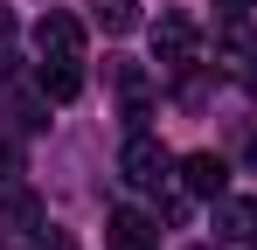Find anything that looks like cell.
Masks as SVG:
<instances>
[{"instance_id": "obj_15", "label": "cell", "mask_w": 257, "mask_h": 250, "mask_svg": "<svg viewBox=\"0 0 257 250\" xmlns=\"http://www.w3.org/2000/svg\"><path fill=\"white\" fill-rule=\"evenodd\" d=\"M243 77H250V90H257V56H250V70H243Z\"/></svg>"}, {"instance_id": "obj_4", "label": "cell", "mask_w": 257, "mask_h": 250, "mask_svg": "<svg viewBox=\"0 0 257 250\" xmlns=\"http://www.w3.org/2000/svg\"><path fill=\"white\" fill-rule=\"evenodd\" d=\"M42 97L49 104H70V97H77V90H84V63H77V56H42Z\"/></svg>"}, {"instance_id": "obj_9", "label": "cell", "mask_w": 257, "mask_h": 250, "mask_svg": "<svg viewBox=\"0 0 257 250\" xmlns=\"http://www.w3.org/2000/svg\"><path fill=\"white\" fill-rule=\"evenodd\" d=\"M0 229H42V208H35L28 188H14V195L0 202Z\"/></svg>"}, {"instance_id": "obj_7", "label": "cell", "mask_w": 257, "mask_h": 250, "mask_svg": "<svg viewBox=\"0 0 257 250\" xmlns=\"http://www.w3.org/2000/svg\"><path fill=\"white\" fill-rule=\"evenodd\" d=\"M111 250H153V222L139 215V208H111Z\"/></svg>"}, {"instance_id": "obj_10", "label": "cell", "mask_w": 257, "mask_h": 250, "mask_svg": "<svg viewBox=\"0 0 257 250\" xmlns=\"http://www.w3.org/2000/svg\"><path fill=\"white\" fill-rule=\"evenodd\" d=\"M97 21H104L111 35H125V28H139V7H132V0H104V7H97Z\"/></svg>"}, {"instance_id": "obj_16", "label": "cell", "mask_w": 257, "mask_h": 250, "mask_svg": "<svg viewBox=\"0 0 257 250\" xmlns=\"http://www.w3.org/2000/svg\"><path fill=\"white\" fill-rule=\"evenodd\" d=\"M0 250H7V243H0Z\"/></svg>"}, {"instance_id": "obj_14", "label": "cell", "mask_w": 257, "mask_h": 250, "mask_svg": "<svg viewBox=\"0 0 257 250\" xmlns=\"http://www.w3.org/2000/svg\"><path fill=\"white\" fill-rule=\"evenodd\" d=\"M7 77H14V63H7V56H0V90H7Z\"/></svg>"}, {"instance_id": "obj_1", "label": "cell", "mask_w": 257, "mask_h": 250, "mask_svg": "<svg viewBox=\"0 0 257 250\" xmlns=\"http://www.w3.org/2000/svg\"><path fill=\"white\" fill-rule=\"evenodd\" d=\"M195 56H202V28H195L188 14H160V21H153V63L188 70Z\"/></svg>"}, {"instance_id": "obj_17", "label": "cell", "mask_w": 257, "mask_h": 250, "mask_svg": "<svg viewBox=\"0 0 257 250\" xmlns=\"http://www.w3.org/2000/svg\"><path fill=\"white\" fill-rule=\"evenodd\" d=\"M195 250H202V243H195Z\"/></svg>"}, {"instance_id": "obj_12", "label": "cell", "mask_w": 257, "mask_h": 250, "mask_svg": "<svg viewBox=\"0 0 257 250\" xmlns=\"http://www.w3.org/2000/svg\"><path fill=\"white\" fill-rule=\"evenodd\" d=\"M215 14H257V0H215Z\"/></svg>"}, {"instance_id": "obj_3", "label": "cell", "mask_w": 257, "mask_h": 250, "mask_svg": "<svg viewBox=\"0 0 257 250\" xmlns=\"http://www.w3.org/2000/svg\"><path fill=\"white\" fill-rule=\"evenodd\" d=\"M35 49H42V56H77V63H84V21H77V14H42V21H35Z\"/></svg>"}, {"instance_id": "obj_11", "label": "cell", "mask_w": 257, "mask_h": 250, "mask_svg": "<svg viewBox=\"0 0 257 250\" xmlns=\"http://www.w3.org/2000/svg\"><path fill=\"white\" fill-rule=\"evenodd\" d=\"M7 125H14V132H35V125H42V104H35V97H14V104H7Z\"/></svg>"}, {"instance_id": "obj_8", "label": "cell", "mask_w": 257, "mask_h": 250, "mask_svg": "<svg viewBox=\"0 0 257 250\" xmlns=\"http://www.w3.org/2000/svg\"><path fill=\"white\" fill-rule=\"evenodd\" d=\"M118 97H125V118H132V132L146 125V111H153V83H146V70H118Z\"/></svg>"}, {"instance_id": "obj_13", "label": "cell", "mask_w": 257, "mask_h": 250, "mask_svg": "<svg viewBox=\"0 0 257 250\" xmlns=\"http://www.w3.org/2000/svg\"><path fill=\"white\" fill-rule=\"evenodd\" d=\"M7 35H14V14H7V7H0V42H7Z\"/></svg>"}, {"instance_id": "obj_6", "label": "cell", "mask_w": 257, "mask_h": 250, "mask_svg": "<svg viewBox=\"0 0 257 250\" xmlns=\"http://www.w3.org/2000/svg\"><path fill=\"white\" fill-rule=\"evenodd\" d=\"M181 181H188V195H222V188H229V167H222V153H188V160H181Z\"/></svg>"}, {"instance_id": "obj_2", "label": "cell", "mask_w": 257, "mask_h": 250, "mask_svg": "<svg viewBox=\"0 0 257 250\" xmlns=\"http://www.w3.org/2000/svg\"><path fill=\"white\" fill-rule=\"evenodd\" d=\"M118 167H125V181H132V188H167V181H174L167 146H160V139H146V132H132V139H125Z\"/></svg>"}, {"instance_id": "obj_5", "label": "cell", "mask_w": 257, "mask_h": 250, "mask_svg": "<svg viewBox=\"0 0 257 250\" xmlns=\"http://www.w3.org/2000/svg\"><path fill=\"white\" fill-rule=\"evenodd\" d=\"M215 236H222V243H250V236H257V202L215 195Z\"/></svg>"}]
</instances>
